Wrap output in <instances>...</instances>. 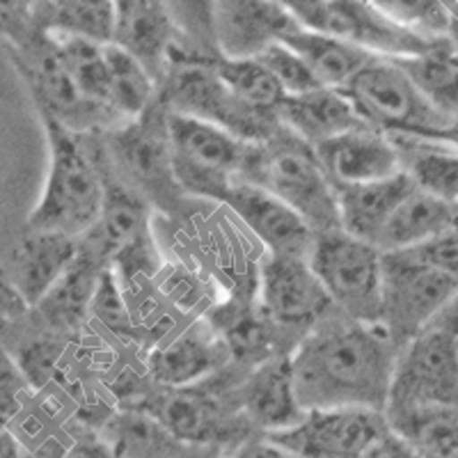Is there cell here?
I'll return each mask as SVG.
<instances>
[{
    "mask_svg": "<svg viewBox=\"0 0 458 458\" xmlns=\"http://www.w3.org/2000/svg\"><path fill=\"white\" fill-rule=\"evenodd\" d=\"M280 124L308 145L318 147L323 142L369 126L362 122L355 106L339 89L318 88L314 92L284 97L277 110Z\"/></svg>",
    "mask_w": 458,
    "mask_h": 458,
    "instance_id": "603a6c76",
    "label": "cell"
},
{
    "mask_svg": "<svg viewBox=\"0 0 458 458\" xmlns=\"http://www.w3.org/2000/svg\"><path fill=\"white\" fill-rule=\"evenodd\" d=\"M39 28L32 19V3H14L0 0V37L12 44V48H21L37 35Z\"/></svg>",
    "mask_w": 458,
    "mask_h": 458,
    "instance_id": "ab89813d",
    "label": "cell"
},
{
    "mask_svg": "<svg viewBox=\"0 0 458 458\" xmlns=\"http://www.w3.org/2000/svg\"><path fill=\"white\" fill-rule=\"evenodd\" d=\"M64 454H67V449L57 443V440H47L42 447H37L35 452L26 454V458H64Z\"/></svg>",
    "mask_w": 458,
    "mask_h": 458,
    "instance_id": "681fc988",
    "label": "cell"
},
{
    "mask_svg": "<svg viewBox=\"0 0 458 458\" xmlns=\"http://www.w3.org/2000/svg\"><path fill=\"white\" fill-rule=\"evenodd\" d=\"M140 412L154 417L182 443L211 452L239 443L245 431L236 420L225 415L216 396L199 387H179L151 396L147 403H140Z\"/></svg>",
    "mask_w": 458,
    "mask_h": 458,
    "instance_id": "9a60e30c",
    "label": "cell"
},
{
    "mask_svg": "<svg viewBox=\"0 0 458 458\" xmlns=\"http://www.w3.org/2000/svg\"><path fill=\"white\" fill-rule=\"evenodd\" d=\"M211 67L218 73L220 81L248 108L277 117V110H280L286 94L282 85L276 81V76L257 57H250V60H227V57L220 55L211 63Z\"/></svg>",
    "mask_w": 458,
    "mask_h": 458,
    "instance_id": "1f68e13d",
    "label": "cell"
},
{
    "mask_svg": "<svg viewBox=\"0 0 458 458\" xmlns=\"http://www.w3.org/2000/svg\"><path fill=\"white\" fill-rule=\"evenodd\" d=\"M280 44H284L286 48H292L296 55L302 57V63L308 64L321 88L339 89V92L346 89V85L371 60H376V55H371V53L360 51L346 42H339L335 37L308 30L301 23L284 32Z\"/></svg>",
    "mask_w": 458,
    "mask_h": 458,
    "instance_id": "d4e9b609",
    "label": "cell"
},
{
    "mask_svg": "<svg viewBox=\"0 0 458 458\" xmlns=\"http://www.w3.org/2000/svg\"><path fill=\"white\" fill-rule=\"evenodd\" d=\"M26 312H30L23 298L16 293L14 286L10 284L7 277L0 276V333L7 330L14 321L23 317Z\"/></svg>",
    "mask_w": 458,
    "mask_h": 458,
    "instance_id": "7bdbcfd3",
    "label": "cell"
},
{
    "mask_svg": "<svg viewBox=\"0 0 458 458\" xmlns=\"http://www.w3.org/2000/svg\"><path fill=\"white\" fill-rule=\"evenodd\" d=\"M427 411L458 412V337L440 328H427L401 351L386 417L394 427Z\"/></svg>",
    "mask_w": 458,
    "mask_h": 458,
    "instance_id": "277c9868",
    "label": "cell"
},
{
    "mask_svg": "<svg viewBox=\"0 0 458 458\" xmlns=\"http://www.w3.org/2000/svg\"><path fill=\"white\" fill-rule=\"evenodd\" d=\"M431 328H440L445 330V333H452L458 337V292L456 296L447 302V308L437 314L436 321L431 323Z\"/></svg>",
    "mask_w": 458,
    "mask_h": 458,
    "instance_id": "7dc6e473",
    "label": "cell"
},
{
    "mask_svg": "<svg viewBox=\"0 0 458 458\" xmlns=\"http://www.w3.org/2000/svg\"><path fill=\"white\" fill-rule=\"evenodd\" d=\"M0 458H26V452L10 431H0Z\"/></svg>",
    "mask_w": 458,
    "mask_h": 458,
    "instance_id": "c3c4849f",
    "label": "cell"
},
{
    "mask_svg": "<svg viewBox=\"0 0 458 458\" xmlns=\"http://www.w3.org/2000/svg\"><path fill=\"white\" fill-rule=\"evenodd\" d=\"M81 255L79 239L53 232H28L10 257L7 280L28 308H37Z\"/></svg>",
    "mask_w": 458,
    "mask_h": 458,
    "instance_id": "ffe728a7",
    "label": "cell"
},
{
    "mask_svg": "<svg viewBox=\"0 0 458 458\" xmlns=\"http://www.w3.org/2000/svg\"><path fill=\"white\" fill-rule=\"evenodd\" d=\"M53 39L57 42V53L63 57L64 69L69 72L76 88L89 101L108 108V63H106V47L89 42V39H81V37H53Z\"/></svg>",
    "mask_w": 458,
    "mask_h": 458,
    "instance_id": "d6a6232c",
    "label": "cell"
},
{
    "mask_svg": "<svg viewBox=\"0 0 458 458\" xmlns=\"http://www.w3.org/2000/svg\"><path fill=\"white\" fill-rule=\"evenodd\" d=\"M23 380L26 378L10 358V351L3 349L0 344V417H5L7 422L19 411V392H21Z\"/></svg>",
    "mask_w": 458,
    "mask_h": 458,
    "instance_id": "b9f144b4",
    "label": "cell"
},
{
    "mask_svg": "<svg viewBox=\"0 0 458 458\" xmlns=\"http://www.w3.org/2000/svg\"><path fill=\"white\" fill-rule=\"evenodd\" d=\"M92 302H94V308H97V314L104 318L106 326H110V328L117 330V333L129 328V317H126V310L124 305H122L120 289H117V284H114V277L108 268L101 273Z\"/></svg>",
    "mask_w": 458,
    "mask_h": 458,
    "instance_id": "60d3db41",
    "label": "cell"
},
{
    "mask_svg": "<svg viewBox=\"0 0 458 458\" xmlns=\"http://www.w3.org/2000/svg\"><path fill=\"white\" fill-rule=\"evenodd\" d=\"M48 140V174L42 198L28 216V232L89 234L101 218L106 188L99 165L89 157L81 136L64 129L51 114L39 113Z\"/></svg>",
    "mask_w": 458,
    "mask_h": 458,
    "instance_id": "7a4b0ae2",
    "label": "cell"
},
{
    "mask_svg": "<svg viewBox=\"0 0 458 458\" xmlns=\"http://www.w3.org/2000/svg\"><path fill=\"white\" fill-rule=\"evenodd\" d=\"M380 12H386L392 21L411 28L424 37H447L449 14L445 3L436 0H415V3H401V0H378Z\"/></svg>",
    "mask_w": 458,
    "mask_h": 458,
    "instance_id": "d590c367",
    "label": "cell"
},
{
    "mask_svg": "<svg viewBox=\"0 0 458 458\" xmlns=\"http://www.w3.org/2000/svg\"><path fill=\"white\" fill-rule=\"evenodd\" d=\"M452 211L454 204L440 202L422 191H415L396 207L386 227L380 229L374 248L380 255H390L427 243L428 239L452 227Z\"/></svg>",
    "mask_w": 458,
    "mask_h": 458,
    "instance_id": "4316f807",
    "label": "cell"
},
{
    "mask_svg": "<svg viewBox=\"0 0 458 458\" xmlns=\"http://www.w3.org/2000/svg\"><path fill=\"white\" fill-rule=\"evenodd\" d=\"M447 7V14H449V28H447V39L456 47L458 51V3L452 0V3H445Z\"/></svg>",
    "mask_w": 458,
    "mask_h": 458,
    "instance_id": "f907efd6",
    "label": "cell"
},
{
    "mask_svg": "<svg viewBox=\"0 0 458 458\" xmlns=\"http://www.w3.org/2000/svg\"><path fill=\"white\" fill-rule=\"evenodd\" d=\"M32 19L51 37H81L94 44H113L117 10L108 0H60L32 3Z\"/></svg>",
    "mask_w": 458,
    "mask_h": 458,
    "instance_id": "83f0119b",
    "label": "cell"
},
{
    "mask_svg": "<svg viewBox=\"0 0 458 458\" xmlns=\"http://www.w3.org/2000/svg\"><path fill=\"white\" fill-rule=\"evenodd\" d=\"M257 60L276 76L286 97H298V94H308L321 88L308 64L302 63V57L296 55L292 48H286L284 44H271L261 55H257Z\"/></svg>",
    "mask_w": 458,
    "mask_h": 458,
    "instance_id": "8d00e7d4",
    "label": "cell"
},
{
    "mask_svg": "<svg viewBox=\"0 0 458 458\" xmlns=\"http://www.w3.org/2000/svg\"><path fill=\"white\" fill-rule=\"evenodd\" d=\"M284 3L225 0L211 3V30L218 51L227 60H250L277 44L296 26Z\"/></svg>",
    "mask_w": 458,
    "mask_h": 458,
    "instance_id": "2e32d148",
    "label": "cell"
},
{
    "mask_svg": "<svg viewBox=\"0 0 458 458\" xmlns=\"http://www.w3.org/2000/svg\"><path fill=\"white\" fill-rule=\"evenodd\" d=\"M273 326L271 317L266 314V310H225L220 312L218 321L214 323V328L218 330L220 337L229 346V353H234L236 358H259L266 362V353L273 344Z\"/></svg>",
    "mask_w": 458,
    "mask_h": 458,
    "instance_id": "836d02e7",
    "label": "cell"
},
{
    "mask_svg": "<svg viewBox=\"0 0 458 458\" xmlns=\"http://www.w3.org/2000/svg\"><path fill=\"white\" fill-rule=\"evenodd\" d=\"M229 355V346L220 337L214 323L198 321L149 358L151 378L170 387H191L195 380L214 374Z\"/></svg>",
    "mask_w": 458,
    "mask_h": 458,
    "instance_id": "7402d4cb",
    "label": "cell"
},
{
    "mask_svg": "<svg viewBox=\"0 0 458 458\" xmlns=\"http://www.w3.org/2000/svg\"><path fill=\"white\" fill-rule=\"evenodd\" d=\"M452 229L458 234V204H454V211H452Z\"/></svg>",
    "mask_w": 458,
    "mask_h": 458,
    "instance_id": "816d5d0a",
    "label": "cell"
},
{
    "mask_svg": "<svg viewBox=\"0 0 458 458\" xmlns=\"http://www.w3.org/2000/svg\"><path fill=\"white\" fill-rule=\"evenodd\" d=\"M211 63L207 60L174 63L165 89V104L172 108L170 113L186 114V117L218 126L248 145L268 140L282 126L280 120L273 114L248 108L220 81Z\"/></svg>",
    "mask_w": 458,
    "mask_h": 458,
    "instance_id": "ba28073f",
    "label": "cell"
},
{
    "mask_svg": "<svg viewBox=\"0 0 458 458\" xmlns=\"http://www.w3.org/2000/svg\"><path fill=\"white\" fill-rule=\"evenodd\" d=\"M335 191H337L339 223H342L344 232L374 245L380 229L386 227L396 207L408 195L415 193L417 186L406 172H399L396 177L383 179V182L362 183V186H339Z\"/></svg>",
    "mask_w": 458,
    "mask_h": 458,
    "instance_id": "cb8c5ba5",
    "label": "cell"
},
{
    "mask_svg": "<svg viewBox=\"0 0 458 458\" xmlns=\"http://www.w3.org/2000/svg\"><path fill=\"white\" fill-rule=\"evenodd\" d=\"M394 64L433 108L458 120V51L447 37L424 55L396 57Z\"/></svg>",
    "mask_w": 458,
    "mask_h": 458,
    "instance_id": "f1b7e54d",
    "label": "cell"
},
{
    "mask_svg": "<svg viewBox=\"0 0 458 458\" xmlns=\"http://www.w3.org/2000/svg\"><path fill=\"white\" fill-rule=\"evenodd\" d=\"M399 355L383 323L321 318L292 355L302 411L369 408L386 412Z\"/></svg>",
    "mask_w": 458,
    "mask_h": 458,
    "instance_id": "6da1fadb",
    "label": "cell"
},
{
    "mask_svg": "<svg viewBox=\"0 0 458 458\" xmlns=\"http://www.w3.org/2000/svg\"><path fill=\"white\" fill-rule=\"evenodd\" d=\"M10 57L26 81L37 113L51 114L76 136L117 120L108 108L89 101L76 88L57 53V42L44 30H37L26 47L12 48Z\"/></svg>",
    "mask_w": 458,
    "mask_h": 458,
    "instance_id": "30bf717a",
    "label": "cell"
},
{
    "mask_svg": "<svg viewBox=\"0 0 458 458\" xmlns=\"http://www.w3.org/2000/svg\"><path fill=\"white\" fill-rule=\"evenodd\" d=\"M60 353H63V346L53 337H32L30 342L19 346L14 362L28 386L42 387L53 376Z\"/></svg>",
    "mask_w": 458,
    "mask_h": 458,
    "instance_id": "74e56055",
    "label": "cell"
},
{
    "mask_svg": "<svg viewBox=\"0 0 458 458\" xmlns=\"http://www.w3.org/2000/svg\"><path fill=\"white\" fill-rule=\"evenodd\" d=\"M458 277L417 264L403 252L383 255V301L380 321L396 349L403 351L431 328L436 317L456 296Z\"/></svg>",
    "mask_w": 458,
    "mask_h": 458,
    "instance_id": "9c48e42d",
    "label": "cell"
},
{
    "mask_svg": "<svg viewBox=\"0 0 458 458\" xmlns=\"http://www.w3.org/2000/svg\"><path fill=\"white\" fill-rule=\"evenodd\" d=\"M234 458H298L296 454L277 447L271 440H248L236 449Z\"/></svg>",
    "mask_w": 458,
    "mask_h": 458,
    "instance_id": "bcb514c9",
    "label": "cell"
},
{
    "mask_svg": "<svg viewBox=\"0 0 458 458\" xmlns=\"http://www.w3.org/2000/svg\"><path fill=\"white\" fill-rule=\"evenodd\" d=\"M225 204L259 236L261 243L268 245V255L308 259L312 252L317 232L293 208L286 207L276 195L266 193L264 188L236 179Z\"/></svg>",
    "mask_w": 458,
    "mask_h": 458,
    "instance_id": "ac0fdd59",
    "label": "cell"
},
{
    "mask_svg": "<svg viewBox=\"0 0 458 458\" xmlns=\"http://www.w3.org/2000/svg\"><path fill=\"white\" fill-rule=\"evenodd\" d=\"M110 157L124 174V186L161 204L163 208L177 207L183 193L174 177L172 147L167 136V117L147 110L140 120L129 122L110 138Z\"/></svg>",
    "mask_w": 458,
    "mask_h": 458,
    "instance_id": "4fadbf2b",
    "label": "cell"
},
{
    "mask_svg": "<svg viewBox=\"0 0 458 458\" xmlns=\"http://www.w3.org/2000/svg\"><path fill=\"white\" fill-rule=\"evenodd\" d=\"M406 437L422 458H458V412L427 411L390 427Z\"/></svg>",
    "mask_w": 458,
    "mask_h": 458,
    "instance_id": "e575fe53",
    "label": "cell"
},
{
    "mask_svg": "<svg viewBox=\"0 0 458 458\" xmlns=\"http://www.w3.org/2000/svg\"><path fill=\"white\" fill-rule=\"evenodd\" d=\"M261 308L282 328H314L333 308L305 257L268 255L261 266Z\"/></svg>",
    "mask_w": 458,
    "mask_h": 458,
    "instance_id": "5bb4252c",
    "label": "cell"
},
{
    "mask_svg": "<svg viewBox=\"0 0 458 458\" xmlns=\"http://www.w3.org/2000/svg\"><path fill=\"white\" fill-rule=\"evenodd\" d=\"M108 63V108L117 120L136 122L149 110L154 97V83L147 69L136 57L122 51L120 47H106Z\"/></svg>",
    "mask_w": 458,
    "mask_h": 458,
    "instance_id": "4dcf8cb0",
    "label": "cell"
},
{
    "mask_svg": "<svg viewBox=\"0 0 458 458\" xmlns=\"http://www.w3.org/2000/svg\"><path fill=\"white\" fill-rule=\"evenodd\" d=\"M403 255L411 257L417 264H424L433 271L447 273V276L458 277V234L452 227L443 234L433 236L427 243L403 250Z\"/></svg>",
    "mask_w": 458,
    "mask_h": 458,
    "instance_id": "f35d334b",
    "label": "cell"
},
{
    "mask_svg": "<svg viewBox=\"0 0 458 458\" xmlns=\"http://www.w3.org/2000/svg\"><path fill=\"white\" fill-rule=\"evenodd\" d=\"M7 428V420L5 417H0V431H5Z\"/></svg>",
    "mask_w": 458,
    "mask_h": 458,
    "instance_id": "f5cc1de1",
    "label": "cell"
},
{
    "mask_svg": "<svg viewBox=\"0 0 458 458\" xmlns=\"http://www.w3.org/2000/svg\"><path fill=\"white\" fill-rule=\"evenodd\" d=\"M248 424L268 433L286 431L302 422L305 411L296 396L292 355H276L252 369L239 390Z\"/></svg>",
    "mask_w": 458,
    "mask_h": 458,
    "instance_id": "44dd1931",
    "label": "cell"
},
{
    "mask_svg": "<svg viewBox=\"0 0 458 458\" xmlns=\"http://www.w3.org/2000/svg\"><path fill=\"white\" fill-rule=\"evenodd\" d=\"M390 431L386 412L335 408L308 411L301 424L268 433L266 440L298 458H369L371 449Z\"/></svg>",
    "mask_w": 458,
    "mask_h": 458,
    "instance_id": "7c38bea8",
    "label": "cell"
},
{
    "mask_svg": "<svg viewBox=\"0 0 458 458\" xmlns=\"http://www.w3.org/2000/svg\"><path fill=\"white\" fill-rule=\"evenodd\" d=\"M284 7L301 26L346 42L376 57L424 55L445 37H424L411 28L392 21L376 3L355 0H286Z\"/></svg>",
    "mask_w": 458,
    "mask_h": 458,
    "instance_id": "5b68a950",
    "label": "cell"
},
{
    "mask_svg": "<svg viewBox=\"0 0 458 458\" xmlns=\"http://www.w3.org/2000/svg\"><path fill=\"white\" fill-rule=\"evenodd\" d=\"M333 305L360 323L380 321L383 255L344 229L317 234L308 257Z\"/></svg>",
    "mask_w": 458,
    "mask_h": 458,
    "instance_id": "8992f818",
    "label": "cell"
},
{
    "mask_svg": "<svg viewBox=\"0 0 458 458\" xmlns=\"http://www.w3.org/2000/svg\"><path fill=\"white\" fill-rule=\"evenodd\" d=\"M369 458H422V454L417 452L406 437H401L399 433L390 431L371 449Z\"/></svg>",
    "mask_w": 458,
    "mask_h": 458,
    "instance_id": "ee69618b",
    "label": "cell"
},
{
    "mask_svg": "<svg viewBox=\"0 0 458 458\" xmlns=\"http://www.w3.org/2000/svg\"><path fill=\"white\" fill-rule=\"evenodd\" d=\"M401 151L403 172L417 191L447 204H458V151L433 147L420 140L392 138Z\"/></svg>",
    "mask_w": 458,
    "mask_h": 458,
    "instance_id": "f546056e",
    "label": "cell"
},
{
    "mask_svg": "<svg viewBox=\"0 0 458 458\" xmlns=\"http://www.w3.org/2000/svg\"><path fill=\"white\" fill-rule=\"evenodd\" d=\"M64 458H117V456H114L113 447L106 443L104 437L85 436V437H79V440L67 449Z\"/></svg>",
    "mask_w": 458,
    "mask_h": 458,
    "instance_id": "f6af8a7d",
    "label": "cell"
},
{
    "mask_svg": "<svg viewBox=\"0 0 458 458\" xmlns=\"http://www.w3.org/2000/svg\"><path fill=\"white\" fill-rule=\"evenodd\" d=\"M172 165L182 191L225 202L243 172L248 142L195 117L167 114Z\"/></svg>",
    "mask_w": 458,
    "mask_h": 458,
    "instance_id": "52a82bcc",
    "label": "cell"
},
{
    "mask_svg": "<svg viewBox=\"0 0 458 458\" xmlns=\"http://www.w3.org/2000/svg\"><path fill=\"white\" fill-rule=\"evenodd\" d=\"M241 177V182L282 199L317 234L342 229L337 191L323 170L317 149L284 126L268 140L248 147Z\"/></svg>",
    "mask_w": 458,
    "mask_h": 458,
    "instance_id": "3957f363",
    "label": "cell"
},
{
    "mask_svg": "<svg viewBox=\"0 0 458 458\" xmlns=\"http://www.w3.org/2000/svg\"><path fill=\"white\" fill-rule=\"evenodd\" d=\"M89 255L120 268L124 282L136 276H154L158 271V252L149 229V208L145 198L124 183L106 188V202L97 227L89 232Z\"/></svg>",
    "mask_w": 458,
    "mask_h": 458,
    "instance_id": "8fae6325",
    "label": "cell"
},
{
    "mask_svg": "<svg viewBox=\"0 0 458 458\" xmlns=\"http://www.w3.org/2000/svg\"><path fill=\"white\" fill-rule=\"evenodd\" d=\"M106 443L117 458H218L211 449L191 447L140 411L120 412L106 427Z\"/></svg>",
    "mask_w": 458,
    "mask_h": 458,
    "instance_id": "484cf974",
    "label": "cell"
},
{
    "mask_svg": "<svg viewBox=\"0 0 458 458\" xmlns=\"http://www.w3.org/2000/svg\"><path fill=\"white\" fill-rule=\"evenodd\" d=\"M314 149L335 188L383 182L403 172L396 142L371 126L349 131Z\"/></svg>",
    "mask_w": 458,
    "mask_h": 458,
    "instance_id": "e0dca14e",
    "label": "cell"
},
{
    "mask_svg": "<svg viewBox=\"0 0 458 458\" xmlns=\"http://www.w3.org/2000/svg\"><path fill=\"white\" fill-rule=\"evenodd\" d=\"M170 5L151 0H122L114 3L113 44L136 57L151 79H161L179 51V26Z\"/></svg>",
    "mask_w": 458,
    "mask_h": 458,
    "instance_id": "d6986e66",
    "label": "cell"
}]
</instances>
